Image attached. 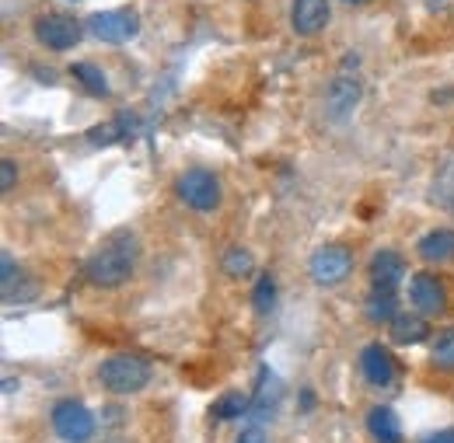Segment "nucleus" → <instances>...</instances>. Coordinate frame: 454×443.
Wrapping results in <instances>:
<instances>
[{"label":"nucleus","mask_w":454,"mask_h":443,"mask_svg":"<svg viewBox=\"0 0 454 443\" xmlns=\"http://www.w3.org/2000/svg\"><path fill=\"white\" fill-rule=\"evenodd\" d=\"M84 28L98 39V43H109V46H122L129 39H137L140 32V14L133 7H115V11H95Z\"/></svg>","instance_id":"20e7f679"},{"label":"nucleus","mask_w":454,"mask_h":443,"mask_svg":"<svg viewBox=\"0 0 454 443\" xmlns=\"http://www.w3.org/2000/svg\"><path fill=\"white\" fill-rule=\"evenodd\" d=\"M356 102H360V84H356V81L340 77V81L329 88V112H333L336 119H346L349 112L356 109Z\"/></svg>","instance_id":"a211bd4d"},{"label":"nucleus","mask_w":454,"mask_h":443,"mask_svg":"<svg viewBox=\"0 0 454 443\" xmlns=\"http://www.w3.org/2000/svg\"><path fill=\"white\" fill-rule=\"evenodd\" d=\"M248 408H252V398H248V394H241V391H227L221 401H214L210 416H214L217 423H227V419H241Z\"/></svg>","instance_id":"aec40b11"},{"label":"nucleus","mask_w":454,"mask_h":443,"mask_svg":"<svg viewBox=\"0 0 454 443\" xmlns=\"http://www.w3.org/2000/svg\"><path fill=\"white\" fill-rule=\"evenodd\" d=\"M133 133H137L133 119H129V115H119V119H109V122H102V126L88 129V140H91V144H98V147H113V144H122V140H126V136H133Z\"/></svg>","instance_id":"f3484780"},{"label":"nucleus","mask_w":454,"mask_h":443,"mask_svg":"<svg viewBox=\"0 0 454 443\" xmlns=\"http://www.w3.org/2000/svg\"><path fill=\"white\" fill-rule=\"evenodd\" d=\"M388 335L395 346H419L430 338V322H427V315H409V311L402 315L398 311V318L388 325Z\"/></svg>","instance_id":"ddd939ff"},{"label":"nucleus","mask_w":454,"mask_h":443,"mask_svg":"<svg viewBox=\"0 0 454 443\" xmlns=\"http://www.w3.org/2000/svg\"><path fill=\"white\" fill-rule=\"evenodd\" d=\"M405 279V259L398 252H378L371 259V283L385 286V290H398V283Z\"/></svg>","instance_id":"4468645a"},{"label":"nucleus","mask_w":454,"mask_h":443,"mask_svg":"<svg viewBox=\"0 0 454 443\" xmlns=\"http://www.w3.org/2000/svg\"><path fill=\"white\" fill-rule=\"evenodd\" d=\"M346 4H367V0H346Z\"/></svg>","instance_id":"c85d7f7f"},{"label":"nucleus","mask_w":454,"mask_h":443,"mask_svg":"<svg viewBox=\"0 0 454 443\" xmlns=\"http://www.w3.org/2000/svg\"><path fill=\"white\" fill-rule=\"evenodd\" d=\"M364 318L371 325H392L398 318V297L395 290H385V286H374L364 300Z\"/></svg>","instance_id":"f8f14e48"},{"label":"nucleus","mask_w":454,"mask_h":443,"mask_svg":"<svg viewBox=\"0 0 454 443\" xmlns=\"http://www.w3.org/2000/svg\"><path fill=\"white\" fill-rule=\"evenodd\" d=\"M360 374H364V381L367 385H374V388H385V385H392V377H395V360H392V353L385 349V346H364V353H360Z\"/></svg>","instance_id":"9b49d317"},{"label":"nucleus","mask_w":454,"mask_h":443,"mask_svg":"<svg viewBox=\"0 0 454 443\" xmlns=\"http://www.w3.org/2000/svg\"><path fill=\"white\" fill-rule=\"evenodd\" d=\"M301 394H304L301 405H304V408H315V391H301Z\"/></svg>","instance_id":"bb28decb"},{"label":"nucleus","mask_w":454,"mask_h":443,"mask_svg":"<svg viewBox=\"0 0 454 443\" xmlns=\"http://www.w3.org/2000/svg\"><path fill=\"white\" fill-rule=\"evenodd\" d=\"M367 433L374 443H402V423L392 408L385 405H374L367 412Z\"/></svg>","instance_id":"2eb2a0df"},{"label":"nucleus","mask_w":454,"mask_h":443,"mask_svg":"<svg viewBox=\"0 0 454 443\" xmlns=\"http://www.w3.org/2000/svg\"><path fill=\"white\" fill-rule=\"evenodd\" d=\"M70 74H74V81H77L88 95H95V98H109V77L102 74V66H95V63H74Z\"/></svg>","instance_id":"6ab92c4d"},{"label":"nucleus","mask_w":454,"mask_h":443,"mask_svg":"<svg viewBox=\"0 0 454 443\" xmlns=\"http://www.w3.org/2000/svg\"><path fill=\"white\" fill-rule=\"evenodd\" d=\"M434 367L454 370V329H444L434 338Z\"/></svg>","instance_id":"5701e85b"},{"label":"nucleus","mask_w":454,"mask_h":443,"mask_svg":"<svg viewBox=\"0 0 454 443\" xmlns=\"http://www.w3.org/2000/svg\"><path fill=\"white\" fill-rule=\"evenodd\" d=\"M14 391H18V381L7 377V381H4V394H14Z\"/></svg>","instance_id":"cd10ccee"},{"label":"nucleus","mask_w":454,"mask_h":443,"mask_svg":"<svg viewBox=\"0 0 454 443\" xmlns=\"http://www.w3.org/2000/svg\"><path fill=\"white\" fill-rule=\"evenodd\" d=\"M238 443H270V437H266L259 426H252V430H245V433L238 437Z\"/></svg>","instance_id":"393cba45"},{"label":"nucleus","mask_w":454,"mask_h":443,"mask_svg":"<svg viewBox=\"0 0 454 443\" xmlns=\"http://www.w3.org/2000/svg\"><path fill=\"white\" fill-rule=\"evenodd\" d=\"M175 192H178V199H182L189 210H196V214H210V210L221 206V182H217V175L207 171V167L185 171V175L175 182Z\"/></svg>","instance_id":"7ed1b4c3"},{"label":"nucleus","mask_w":454,"mask_h":443,"mask_svg":"<svg viewBox=\"0 0 454 443\" xmlns=\"http://www.w3.org/2000/svg\"><path fill=\"white\" fill-rule=\"evenodd\" d=\"M329 18H333L329 0H294L290 4V25L304 39H315L318 32H325Z\"/></svg>","instance_id":"1a4fd4ad"},{"label":"nucleus","mask_w":454,"mask_h":443,"mask_svg":"<svg viewBox=\"0 0 454 443\" xmlns=\"http://www.w3.org/2000/svg\"><path fill=\"white\" fill-rule=\"evenodd\" d=\"M409 300L419 315H444L448 311V290L434 273H416L409 283Z\"/></svg>","instance_id":"6e6552de"},{"label":"nucleus","mask_w":454,"mask_h":443,"mask_svg":"<svg viewBox=\"0 0 454 443\" xmlns=\"http://www.w3.org/2000/svg\"><path fill=\"white\" fill-rule=\"evenodd\" d=\"M423 443H454V430H444V433H434V437H427Z\"/></svg>","instance_id":"a878e982"},{"label":"nucleus","mask_w":454,"mask_h":443,"mask_svg":"<svg viewBox=\"0 0 454 443\" xmlns=\"http://www.w3.org/2000/svg\"><path fill=\"white\" fill-rule=\"evenodd\" d=\"M137 237L129 230H119L113 237H106L91 255H88V266H84V276L88 283L102 286V290H115L122 286L126 279L133 276L137 269Z\"/></svg>","instance_id":"f257e3e1"},{"label":"nucleus","mask_w":454,"mask_h":443,"mask_svg":"<svg viewBox=\"0 0 454 443\" xmlns=\"http://www.w3.org/2000/svg\"><path fill=\"white\" fill-rule=\"evenodd\" d=\"M221 266H224V273L231 279H245V276H252L255 259H252V252H245V248H227V255L221 259Z\"/></svg>","instance_id":"412c9836"},{"label":"nucleus","mask_w":454,"mask_h":443,"mask_svg":"<svg viewBox=\"0 0 454 443\" xmlns=\"http://www.w3.org/2000/svg\"><path fill=\"white\" fill-rule=\"evenodd\" d=\"M53 433L63 443H88L95 437V416L81 401H57L53 408Z\"/></svg>","instance_id":"423d86ee"},{"label":"nucleus","mask_w":454,"mask_h":443,"mask_svg":"<svg viewBox=\"0 0 454 443\" xmlns=\"http://www.w3.org/2000/svg\"><path fill=\"white\" fill-rule=\"evenodd\" d=\"M419 259L423 262H451L454 259V230L448 227H437L430 230L427 237H419Z\"/></svg>","instance_id":"dca6fc26"},{"label":"nucleus","mask_w":454,"mask_h":443,"mask_svg":"<svg viewBox=\"0 0 454 443\" xmlns=\"http://www.w3.org/2000/svg\"><path fill=\"white\" fill-rule=\"evenodd\" d=\"M0 293H4V304H14V300L21 304V300H32L35 297V283L14 262L11 252L0 255Z\"/></svg>","instance_id":"9d476101"},{"label":"nucleus","mask_w":454,"mask_h":443,"mask_svg":"<svg viewBox=\"0 0 454 443\" xmlns=\"http://www.w3.org/2000/svg\"><path fill=\"white\" fill-rule=\"evenodd\" d=\"M353 273V255L342 245H325L311 255V279L318 286H336Z\"/></svg>","instance_id":"0eeeda50"},{"label":"nucleus","mask_w":454,"mask_h":443,"mask_svg":"<svg viewBox=\"0 0 454 443\" xmlns=\"http://www.w3.org/2000/svg\"><path fill=\"white\" fill-rule=\"evenodd\" d=\"M98 381H102V388L113 391V394H137V391L147 388V381H151V367H147V360H140V356L119 353V356L102 360V367H98Z\"/></svg>","instance_id":"f03ea898"},{"label":"nucleus","mask_w":454,"mask_h":443,"mask_svg":"<svg viewBox=\"0 0 454 443\" xmlns=\"http://www.w3.org/2000/svg\"><path fill=\"white\" fill-rule=\"evenodd\" d=\"M273 304H277V279L266 273V276H259L255 290H252V307H255V315H270Z\"/></svg>","instance_id":"4be33fe9"},{"label":"nucleus","mask_w":454,"mask_h":443,"mask_svg":"<svg viewBox=\"0 0 454 443\" xmlns=\"http://www.w3.org/2000/svg\"><path fill=\"white\" fill-rule=\"evenodd\" d=\"M14 178H18V165L11 158H4V165H0V189L11 192L14 189Z\"/></svg>","instance_id":"b1692460"},{"label":"nucleus","mask_w":454,"mask_h":443,"mask_svg":"<svg viewBox=\"0 0 454 443\" xmlns=\"http://www.w3.org/2000/svg\"><path fill=\"white\" fill-rule=\"evenodd\" d=\"M84 25L77 21V18H70V14H43L39 21H35V39L46 46V50H53V53H67V50H74L81 39H84Z\"/></svg>","instance_id":"39448f33"}]
</instances>
